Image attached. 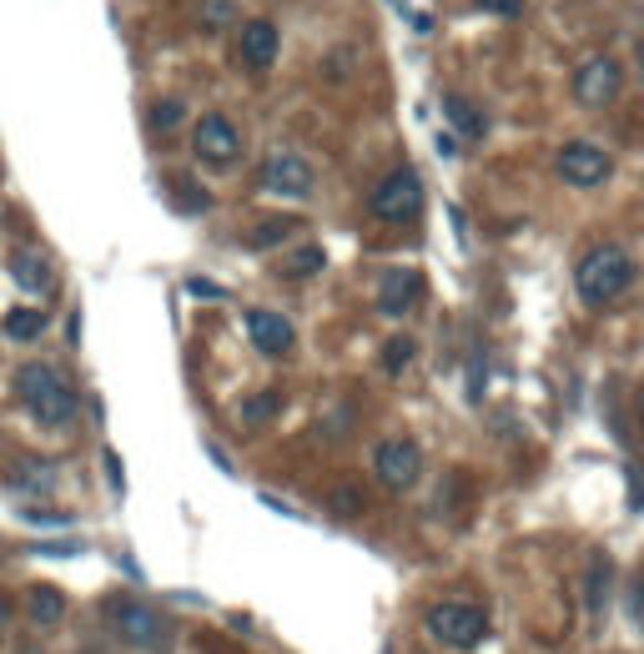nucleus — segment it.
<instances>
[{"mask_svg": "<svg viewBox=\"0 0 644 654\" xmlns=\"http://www.w3.org/2000/svg\"><path fill=\"white\" fill-rule=\"evenodd\" d=\"M16 392H21L25 413L41 428H67V423H76V413H81L76 388H71L51 362H25V368L16 372Z\"/></svg>", "mask_w": 644, "mask_h": 654, "instance_id": "nucleus-1", "label": "nucleus"}, {"mask_svg": "<svg viewBox=\"0 0 644 654\" xmlns=\"http://www.w3.org/2000/svg\"><path fill=\"white\" fill-rule=\"evenodd\" d=\"M630 283H634V257L624 247H614V242L590 247L574 267V287L590 307H604V303H614V297H624Z\"/></svg>", "mask_w": 644, "mask_h": 654, "instance_id": "nucleus-2", "label": "nucleus"}, {"mask_svg": "<svg viewBox=\"0 0 644 654\" xmlns=\"http://www.w3.org/2000/svg\"><path fill=\"white\" fill-rule=\"evenodd\" d=\"M111 630H116V640L126 644V650H142V654H162L166 640H172L166 614L152 610V604H142V600H116L111 604Z\"/></svg>", "mask_w": 644, "mask_h": 654, "instance_id": "nucleus-3", "label": "nucleus"}, {"mask_svg": "<svg viewBox=\"0 0 644 654\" xmlns=\"http://www.w3.org/2000/svg\"><path fill=\"white\" fill-rule=\"evenodd\" d=\"M423 624L448 650H473V644L489 634V610H483V604H469V600H443L423 614Z\"/></svg>", "mask_w": 644, "mask_h": 654, "instance_id": "nucleus-4", "label": "nucleus"}, {"mask_svg": "<svg viewBox=\"0 0 644 654\" xmlns=\"http://www.w3.org/2000/svg\"><path fill=\"white\" fill-rule=\"evenodd\" d=\"M368 207L378 222H393V227L398 222H418V212H423V176L413 166H393V172L372 186Z\"/></svg>", "mask_w": 644, "mask_h": 654, "instance_id": "nucleus-5", "label": "nucleus"}, {"mask_svg": "<svg viewBox=\"0 0 644 654\" xmlns=\"http://www.w3.org/2000/svg\"><path fill=\"white\" fill-rule=\"evenodd\" d=\"M372 473H378L382 489H413L418 473H423V448L413 443V438H382L378 448H372Z\"/></svg>", "mask_w": 644, "mask_h": 654, "instance_id": "nucleus-6", "label": "nucleus"}, {"mask_svg": "<svg viewBox=\"0 0 644 654\" xmlns=\"http://www.w3.org/2000/svg\"><path fill=\"white\" fill-rule=\"evenodd\" d=\"M620 86H624V71L614 55H590V61H579L574 71V101L579 106H610L620 101Z\"/></svg>", "mask_w": 644, "mask_h": 654, "instance_id": "nucleus-7", "label": "nucleus"}, {"mask_svg": "<svg viewBox=\"0 0 644 654\" xmlns=\"http://www.w3.org/2000/svg\"><path fill=\"white\" fill-rule=\"evenodd\" d=\"M559 176H564L569 186H579V192H590V186H604L614 176V162L604 146L594 142H569L564 152H559Z\"/></svg>", "mask_w": 644, "mask_h": 654, "instance_id": "nucleus-8", "label": "nucleus"}, {"mask_svg": "<svg viewBox=\"0 0 644 654\" xmlns=\"http://www.w3.org/2000/svg\"><path fill=\"white\" fill-rule=\"evenodd\" d=\"M192 152H197L207 166H232L242 152V131L232 126L222 111H207V116L197 121V131H192Z\"/></svg>", "mask_w": 644, "mask_h": 654, "instance_id": "nucleus-9", "label": "nucleus"}, {"mask_svg": "<svg viewBox=\"0 0 644 654\" xmlns=\"http://www.w3.org/2000/svg\"><path fill=\"white\" fill-rule=\"evenodd\" d=\"M313 182H317L313 166H307L297 152H273L263 162V186L277 196H297V202H303V196H313Z\"/></svg>", "mask_w": 644, "mask_h": 654, "instance_id": "nucleus-10", "label": "nucleus"}, {"mask_svg": "<svg viewBox=\"0 0 644 654\" xmlns=\"http://www.w3.org/2000/svg\"><path fill=\"white\" fill-rule=\"evenodd\" d=\"M247 338H252V348L263 352V358H287V352H293V343H297V333H293V323H287L283 313L252 307V313H247Z\"/></svg>", "mask_w": 644, "mask_h": 654, "instance_id": "nucleus-11", "label": "nucleus"}, {"mask_svg": "<svg viewBox=\"0 0 644 654\" xmlns=\"http://www.w3.org/2000/svg\"><path fill=\"white\" fill-rule=\"evenodd\" d=\"M277 51H283V35H277V25L267 21V16H257V21L242 25V35H237V61L247 65V71H267V65L277 61Z\"/></svg>", "mask_w": 644, "mask_h": 654, "instance_id": "nucleus-12", "label": "nucleus"}, {"mask_svg": "<svg viewBox=\"0 0 644 654\" xmlns=\"http://www.w3.org/2000/svg\"><path fill=\"white\" fill-rule=\"evenodd\" d=\"M418 297H423V277H418V273H403V267H393V273L378 283V307H382L388 317L413 313Z\"/></svg>", "mask_w": 644, "mask_h": 654, "instance_id": "nucleus-13", "label": "nucleus"}, {"mask_svg": "<svg viewBox=\"0 0 644 654\" xmlns=\"http://www.w3.org/2000/svg\"><path fill=\"white\" fill-rule=\"evenodd\" d=\"M25 614H31L41 630H51V624L67 620V594L55 584H31L25 589Z\"/></svg>", "mask_w": 644, "mask_h": 654, "instance_id": "nucleus-14", "label": "nucleus"}, {"mask_svg": "<svg viewBox=\"0 0 644 654\" xmlns=\"http://www.w3.org/2000/svg\"><path fill=\"white\" fill-rule=\"evenodd\" d=\"M11 277L25 287V293H51V283H55V273H51V262L41 257V252H16L11 257Z\"/></svg>", "mask_w": 644, "mask_h": 654, "instance_id": "nucleus-15", "label": "nucleus"}, {"mask_svg": "<svg viewBox=\"0 0 644 654\" xmlns=\"http://www.w3.org/2000/svg\"><path fill=\"white\" fill-rule=\"evenodd\" d=\"M11 489L16 493H51L55 489V463L51 458H25L21 469L11 473Z\"/></svg>", "mask_w": 644, "mask_h": 654, "instance_id": "nucleus-16", "label": "nucleus"}, {"mask_svg": "<svg viewBox=\"0 0 644 654\" xmlns=\"http://www.w3.org/2000/svg\"><path fill=\"white\" fill-rule=\"evenodd\" d=\"M443 116L453 121V126H459L463 136H483V131H489L483 111H473V101H469V96H443Z\"/></svg>", "mask_w": 644, "mask_h": 654, "instance_id": "nucleus-17", "label": "nucleus"}, {"mask_svg": "<svg viewBox=\"0 0 644 654\" xmlns=\"http://www.w3.org/2000/svg\"><path fill=\"white\" fill-rule=\"evenodd\" d=\"M6 338H16V343H31V338H41L45 333V313H35V307H16V313H6Z\"/></svg>", "mask_w": 644, "mask_h": 654, "instance_id": "nucleus-18", "label": "nucleus"}, {"mask_svg": "<svg viewBox=\"0 0 644 654\" xmlns=\"http://www.w3.org/2000/svg\"><path fill=\"white\" fill-rule=\"evenodd\" d=\"M277 408H283V392H252L237 418L247 428H263V423H273V418H277Z\"/></svg>", "mask_w": 644, "mask_h": 654, "instance_id": "nucleus-19", "label": "nucleus"}, {"mask_svg": "<svg viewBox=\"0 0 644 654\" xmlns=\"http://www.w3.org/2000/svg\"><path fill=\"white\" fill-rule=\"evenodd\" d=\"M413 358H418V343L408 338V333H398V338H388V343H382V352H378L382 372H393V378H398V372H403Z\"/></svg>", "mask_w": 644, "mask_h": 654, "instance_id": "nucleus-20", "label": "nucleus"}, {"mask_svg": "<svg viewBox=\"0 0 644 654\" xmlns=\"http://www.w3.org/2000/svg\"><path fill=\"white\" fill-rule=\"evenodd\" d=\"M293 227H297L293 217H263L257 227L247 232V247H257V252H263V247H277V242L293 237Z\"/></svg>", "mask_w": 644, "mask_h": 654, "instance_id": "nucleus-21", "label": "nucleus"}, {"mask_svg": "<svg viewBox=\"0 0 644 654\" xmlns=\"http://www.w3.org/2000/svg\"><path fill=\"white\" fill-rule=\"evenodd\" d=\"M323 267H328V252H323V247H297L293 257L283 262V277H293V283H303V277L323 273Z\"/></svg>", "mask_w": 644, "mask_h": 654, "instance_id": "nucleus-22", "label": "nucleus"}, {"mask_svg": "<svg viewBox=\"0 0 644 654\" xmlns=\"http://www.w3.org/2000/svg\"><path fill=\"white\" fill-rule=\"evenodd\" d=\"M182 116H186V106H182V101H176V96H162L152 111H146V126H152V131H162V136H166V131H176V126H182Z\"/></svg>", "mask_w": 644, "mask_h": 654, "instance_id": "nucleus-23", "label": "nucleus"}, {"mask_svg": "<svg viewBox=\"0 0 644 654\" xmlns=\"http://www.w3.org/2000/svg\"><path fill=\"white\" fill-rule=\"evenodd\" d=\"M172 202L182 212H207L212 207V196L202 192V186H192V176H172Z\"/></svg>", "mask_w": 644, "mask_h": 654, "instance_id": "nucleus-24", "label": "nucleus"}, {"mask_svg": "<svg viewBox=\"0 0 644 654\" xmlns=\"http://www.w3.org/2000/svg\"><path fill=\"white\" fill-rule=\"evenodd\" d=\"M604 594H610V564L594 559V569H590V610H604Z\"/></svg>", "mask_w": 644, "mask_h": 654, "instance_id": "nucleus-25", "label": "nucleus"}, {"mask_svg": "<svg viewBox=\"0 0 644 654\" xmlns=\"http://www.w3.org/2000/svg\"><path fill=\"white\" fill-rule=\"evenodd\" d=\"M479 11L499 16V21H519V16H524V0H479Z\"/></svg>", "mask_w": 644, "mask_h": 654, "instance_id": "nucleus-26", "label": "nucleus"}, {"mask_svg": "<svg viewBox=\"0 0 644 654\" xmlns=\"http://www.w3.org/2000/svg\"><path fill=\"white\" fill-rule=\"evenodd\" d=\"M333 509H338V513H358L362 509V493L352 489V483H343V489L333 493Z\"/></svg>", "mask_w": 644, "mask_h": 654, "instance_id": "nucleus-27", "label": "nucleus"}, {"mask_svg": "<svg viewBox=\"0 0 644 654\" xmlns=\"http://www.w3.org/2000/svg\"><path fill=\"white\" fill-rule=\"evenodd\" d=\"M186 293H192V297H227V287L207 283V277H186Z\"/></svg>", "mask_w": 644, "mask_h": 654, "instance_id": "nucleus-28", "label": "nucleus"}, {"mask_svg": "<svg viewBox=\"0 0 644 654\" xmlns=\"http://www.w3.org/2000/svg\"><path fill=\"white\" fill-rule=\"evenodd\" d=\"M630 620L644 630V579H634L630 584Z\"/></svg>", "mask_w": 644, "mask_h": 654, "instance_id": "nucleus-29", "label": "nucleus"}, {"mask_svg": "<svg viewBox=\"0 0 644 654\" xmlns=\"http://www.w3.org/2000/svg\"><path fill=\"white\" fill-rule=\"evenodd\" d=\"M232 6H207V31H217V25H227Z\"/></svg>", "mask_w": 644, "mask_h": 654, "instance_id": "nucleus-30", "label": "nucleus"}, {"mask_svg": "<svg viewBox=\"0 0 644 654\" xmlns=\"http://www.w3.org/2000/svg\"><path fill=\"white\" fill-rule=\"evenodd\" d=\"M453 152H459V136H448L443 131V136H438V156H453Z\"/></svg>", "mask_w": 644, "mask_h": 654, "instance_id": "nucleus-31", "label": "nucleus"}, {"mask_svg": "<svg viewBox=\"0 0 644 654\" xmlns=\"http://www.w3.org/2000/svg\"><path fill=\"white\" fill-rule=\"evenodd\" d=\"M106 469H111V483H116V493H121V483H126V479H121V463H116V453H106Z\"/></svg>", "mask_w": 644, "mask_h": 654, "instance_id": "nucleus-32", "label": "nucleus"}, {"mask_svg": "<svg viewBox=\"0 0 644 654\" xmlns=\"http://www.w3.org/2000/svg\"><path fill=\"white\" fill-rule=\"evenodd\" d=\"M6 624H11V604L0 600V630H6Z\"/></svg>", "mask_w": 644, "mask_h": 654, "instance_id": "nucleus-33", "label": "nucleus"}, {"mask_svg": "<svg viewBox=\"0 0 644 654\" xmlns=\"http://www.w3.org/2000/svg\"><path fill=\"white\" fill-rule=\"evenodd\" d=\"M640 71H644V45H640Z\"/></svg>", "mask_w": 644, "mask_h": 654, "instance_id": "nucleus-34", "label": "nucleus"}, {"mask_svg": "<svg viewBox=\"0 0 644 654\" xmlns=\"http://www.w3.org/2000/svg\"><path fill=\"white\" fill-rule=\"evenodd\" d=\"M640 413H644V392H640Z\"/></svg>", "mask_w": 644, "mask_h": 654, "instance_id": "nucleus-35", "label": "nucleus"}, {"mask_svg": "<svg viewBox=\"0 0 644 654\" xmlns=\"http://www.w3.org/2000/svg\"><path fill=\"white\" fill-rule=\"evenodd\" d=\"M25 654H35V650H25Z\"/></svg>", "mask_w": 644, "mask_h": 654, "instance_id": "nucleus-36", "label": "nucleus"}]
</instances>
